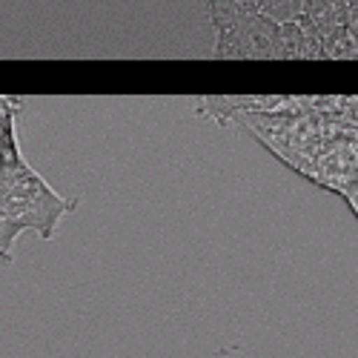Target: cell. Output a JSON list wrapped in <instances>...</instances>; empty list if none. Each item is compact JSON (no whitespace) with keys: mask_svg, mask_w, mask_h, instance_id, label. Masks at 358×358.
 Segmentation results:
<instances>
[{"mask_svg":"<svg viewBox=\"0 0 358 358\" xmlns=\"http://www.w3.org/2000/svg\"><path fill=\"white\" fill-rule=\"evenodd\" d=\"M69 201L57 198L38 172H32L20 149L0 164V264L15 255L17 235L32 229L43 238L52 235L57 218L69 210Z\"/></svg>","mask_w":358,"mask_h":358,"instance_id":"obj_1","label":"cell"}]
</instances>
